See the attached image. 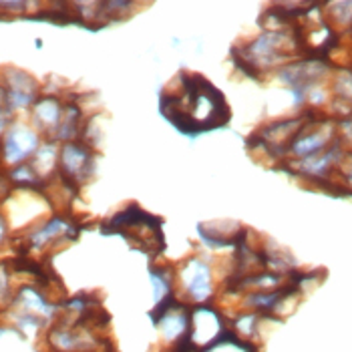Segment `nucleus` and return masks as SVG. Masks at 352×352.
Returning a JSON list of instances; mask_svg holds the SVG:
<instances>
[{
	"label": "nucleus",
	"instance_id": "11",
	"mask_svg": "<svg viewBox=\"0 0 352 352\" xmlns=\"http://www.w3.org/2000/svg\"><path fill=\"white\" fill-rule=\"evenodd\" d=\"M324 145H326L324 133H308V135L298 137V139L292 143V151H294L296 155H300V157L308 160V157L316 155Z\"/></svg>",
	"mask_w": 352,
	"mask_h": 352
},
{
	"label": "nucleus",
	"instance_id": "7",
	"mask_svg": "<svg viewBox=\"0 0 352 352\" xmlns=\"http://www.w3.org/2000/svg\"><path fill=\"white\" fill-rule=\"evenodd\" d=\"M38 145V137L25 125H14L4 139V157L10 163H21Z\"/></svg>",
	"mask_w": 352,
	"mask_h": 352
},
{
	"label": "nucleus",
	"instance_id": "9",
	"mask_svg": "<svg viewBox=\"0 0 352 352\" xmlns=\"http://www.w3.org/2000/svg\"><path fill=\"white\" fill-rule=\"evenodd\" d=\"M8 85H10V89H8L6 99H8V105L12 109L27 107V105H30L34 101L36 85H34V81L28 77L27 73L14 71L12 77L8 79Z\"/></svg>",
	"mask_w": 352,
	"mask_h": 352
},
{
	"label": "nucleus",
	"instance_id": "15",
	"mask_svg": "<svg viewBox=\"0 0 352 352\" xmlns=\"http://www.w3.org/2000/svg\"><path fill=\"white\" fill-rule=\"evenodd\" d=\"M69 230H71V226H69L67 221H63V219H53V221H49L41 232H36V234L32 236V245L47 244V242H51L56 236L67 234Z\"/></svg>",
	"mask_w": 352,
	"mask_h": 352
},
{
	"label": "nucleus",
	"instance_id": "12",
	"mask_svg": "<svg viewBox=\"0 0 352 352\" xmlns=\"http://www.w3.org/2000/svg\"><path fill=\"white\" fill-rule=\"evenodd\" d=\"M151 282L155 288V308H160L163 304H167L169 300H173V288H171V280L167 276V272L163 270H151Z\"/></svg>",
	"mask_w": 352,
	"mask_h": 352
},
{
	"label": "nucleus",
	"instance_id": "2",
	"mask_svg": "<svg viewBox=\"0 0 352 352\" xmlns=\"http://www.w3.org/2000/svg\"><path fill=\"white\" fill-rule=\"evenodd\" d=\"M111 228L119 234H123L131 244L149 252V254H157L163 248V234L160 219L151 217L149 214L133 208H127L123 214L113 219Z\"/></svg>",
	"mask_w": 352,
	"mask_h": 352
},
{
	"label": "nucleus",
	"instance_id": "10",
	"mask_svg": "<svg viewBox=\"0 0 352 352\" xmlns=\"http://www.w3.org/2000/svg\"><path fill=\"white\" fill-rule=\"evenodd\" d=\"M260 324H262V314L260 312H242L228 324V328H230L232 334L252 342V338L260 330Z\"/></svg>",
	"mask_w": 352,
	"mask_h": 352
},
{
	"label": "nucleus",
	"instance_id": "6",
	"mask_svg": "<svg viewBox=\"0 0 352 352\" xmlns=\"http://www.w3.org/2000/svg\"><path fill=\"white\" fill-rule=\"evenodd\" d=\"M179 282L190 298L193 306L208 304L210 298L214 296V280H212V270L210 266L199 260V258H190L182 270H179Z\"/></svg>",
	"mask_w": 352,
	"mask_h": 352
},
{
	"label": "nucleus",
	"instance_id": "3",
	"mask_svg": "<svg viewBox=\"0 0 352 352\" xmlns=\"http://www.w3.org/2000/svg\"><path fill=\"white\" fill-rule=\"evenodd\" d=\"M230 332L223 316L210 304L191 306L190 334L182 352H204Z\"/></svg>",
	"mask_w": 352,
	"mask_h": 352
},
{
	"label": "nucleus",
	"instance_id": "4",
	"mask_svg": "<svg viewBox=\"0 0 352 352\" xmlns=\"http://www.w3.org/2000/svg\"><path fill=\"white\" fill-rule=\"evenodd\" d=\"M191 308L179 300H169L153 310V322L162 336V340L171 346L173 352H182L190 334Z\"/></svg>",
	"mask_w": 352,
	"mask_h": 352
},
{
	"label": "nucleus",
	"instance_id": "1",
	"mask_svg": "<svg viewBox=\"0 0 352 352\" xmlns=\"http://www.w3.org/2000/svg\"><path fill=\"white\" fill-rule=\"evenodd\" d=\"M162 113L179 131L188 135L217 129L230 119V111L221 93L201 77L184 79V89L179 97L165 95L162 101Z\"/></svg>",
	"mask_w": 352,
	"mask_h": 352
},
{
	"label": "nucleus",
	"instance_id": "8",
	"mask_svg": "<svg viewBox=\"0 0 352 352\" xmlns=\"http://www.w3.org/2000/svg\"><path fill=\"white\" fill-rule=\"evenodd\" d=\"M60 165H63V171L67 173V177L81 179V177L87 175V171L91 167V155H89V151L85 147H81V145L67 143L63 147Z\"/></svg>",
	"mask_w": 352,
	"mask_h": 352
},
{
	"label": "nucleus",
	"instance_id": "14",
	"mask_svg": "<svg viewBox=\"0 0 352 352\" xmlns=\"http://www.w3.org/2000/svg\"><path fill=\"white\" fill-rule=\"evenodd\" d=\"M34 117L45 125V127H54L60 121V107L56 99H43L34 107Z\"/></svg>",
	"mask_w": 352,
	"mask_h": 352
},
{
	"label": "nucleus",
	"instance_id": "5",
	"mask_svg": "<svg viewBox=\"0 0 352 352\" xmlns=\"http://www.w3.org/2000/svg\"><path fill=\"white\" fill-rule=\"evenodd\" d=\"M286 43H288V34L284 30H266L254 43L245 45L240 65L244 67L245 73H254L258 69L278 65L284 58Z\"/></svg>",
	"mask_w": 352,
	"mask_h": 352
},
{
	"label": "nucleus",
	"instance_id": "13",
	"mask_svg": "<svg viewBox=\"0 0 352 352\" xmlns=\"http://www.w3.org/2000/svg\"><path fill=\"white\" fill-rule=\"evenodd\" d=\"M204 352H258L256 351V346L252 344V342H248L244 338H240V336H236V334H232V332H228L223 338H219L214 346H210L208 351Z\"/></svg>",
	"mask_w": 352,
	"mask_h": 352
},
{
	"label": "nucleus",
	"instance_id": "17",
	"mask_svg": "<svg viewBox=\"0 0 352 352\" xmlns=\"http://www.w3.org/2000/svg\"><path fill=\"white\" fill-rule=\"evenodd\" d=\"M349 133H351V137H352V123H351V125H349Z\"/></svg>",
	"mask_w": 352,
	"mask_h": 352
},
{
	"label": "nucleus",
	"instance_id": "16",
	"mask_svg": "<svg viewBox=\"0 0 352 352\" xmlns=\"http://www.w3.org/2000/svg\"><path fill=\"white\" fill-rule=\"evenodd\" d=\"M4 125H6V111L0 107V133H2V129H4Z\"/></svg>",
	"mask_w": 352,
	"mask_h": 352
}]
</instances>
